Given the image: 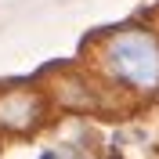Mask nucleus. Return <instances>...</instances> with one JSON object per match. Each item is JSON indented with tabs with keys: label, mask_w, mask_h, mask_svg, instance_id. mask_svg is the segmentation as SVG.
I'll return each mask as SVG.
<instances>
[{
	"label": "nucleus",
	"mask_w": 159,
	"mask_h": 159,
	"mask_svg": "<svg viewBox=\"0 0 159 159\" xmlns=\"http://www.w3.org/2000/svg\"><path fill=\"white\" fill-rule=\"evenodd\" d=\"M105 61L123 83L138 90H159V40L152 33L130 29L109 40Z\"/></svg>",
	"instance_id": "1"
},
{
	"label": "nucleus",
	"mask_w": 159,
	"mask_h": 159,
	"mask_svg": "<svg viewBox=\"0 0 159 159\" xmlns=\"http://www.w3.org/2000/svg\"><path fill=\"white\" fill-rule=\"evenodd\" d=\"M33 98L29 94H7L0 98V119H7L4 127H29L33 123Z\"/></svg>",
	"instance_id": "2"
}]
</instances>
